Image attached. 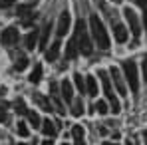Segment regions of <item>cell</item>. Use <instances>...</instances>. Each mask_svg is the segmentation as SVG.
<instances>
[{
    "mask_svg": "<svg viewBox=\"0 0 147 145\" xmlns=\"http://www.w3.org/2000/svg\"><path fill=\"white\" fill-rule=\"evenodd\" d=\"M26 115H28V119H30V123L34 125V129H36V127H40V123H42V119H40V115H38L36 111H26Z\"/></svg>",
    "mask_w": 147,
    "mask_h": 145,
    "instance_id": "obj_22",
    "label": "cell"
},
{
    "mask_svg": "<svg viewBox=\"0 0 147 145\" xmlns=\"http://www.w3.org/2000/svg\"><path fill=\"white\" fill-rule=\"evenodd\" d=\"M98 76H99V80H101V88H103L105 96H111V94H113V88H111V80H109L107 72H105V70H99Z\"/></svg>",
    "mask_w": 147,
    "mask_h": 145,
    "instance_id": "obj_10",
    "label": "cell"
},
{
    "mask_svg": "<svg viewBox=\"0 0 147 145\" xmlns=\"http://www.w3.org/2000/svg\"><path fill=\"white\" fill-rule=\"evenodd\" d=\"M74 82H76V88L84 94V92H86V80L82 78V74H76V76H74Z\"/></svg>",
    "mask_w": 147,
    "mask_h": 145,
    "instance_id": "obj_25",
    "label": "cell"
},
{
    "mask_svg": "<svg viewBox=\"0 0 147 145\" xmlns=\"http://www.w3.org/2000/svg\"><path fill=\"white\" fill-rule=\"evenodd\" d=\"M30 2H34V0H30Z\"/></svg>",
    "mask_w": 147,
    "mask_h": 145,
    "instance_id": "obj_42",
    "label": "cell"
},
{
    "mask_svg": "<svg viewBox=\"0 0 147 145\" xmlns=\"http://www.w3.org/2000/svg\"><path fill=\"white\" fill-rule=\"evenodd\" d=\"M36 44H38V30H32V32L26 34V48L34 50V48H36Z\"/></svg>",
    "mask_w": 147,
    "mask_h": 145,
    "instance_id": "obj_17",
    "label": "cell"
},
{
    "mask_svg": "<svg viewBox=\"0 0 147 145\" xmlns=\"http://www.w3.org/2000/svg\"><path fill=\"white\" fill-rule=\"evenodd\" d=\"M96 109H98L99 113H107V103L105 101H98L96 103Z\"/></svg>",
    "mask_w": 147,
    "mask_h": 145,
    "instance_id": "obj_28",
    "label": "cell"
},
{
    "mask_svg": "<svg viewBox=\"0 0 147 145\" xmlns=\"http://www.w3.org/2000/svg\"><path fill=\"white\" fill-rule=\"evenodd\" d=\"M78 56V42H76V36L70 38V42H68V46H66V58L68 60H72Z\"/></svg>",
    "mask_w": 147,
    "mask_h": 145,
    "instance_id": "obj_15",
    "label": "cell"
},
{
    "mask_svg": "<svg viewBox=\"0 0 147 145\" xmlns=\"http://www.w3.org/2000/svg\"><path fill=\"white\" fill-rule=\"evenodd\" d=\"M0 42H2L4 46H12V44H16V42H18V28L10 26V28H6V30H2V34H0Z\"/></svg>",
    "mask_w": 147,
    "mask_h": 145,
    "instance_id": "obj_5",
    "label": "cell"
},
{
    "mask_svg": "<svg viewBox=\"0 0 147 145\" xmlns=\"http://www.w3.org/2000/svg\"><path fill=\"white\" fill-rule=\"evenodd\" d=\"M40 80H42V66L36 64V66H34V72L30 74V82H32V84H40Z\"/></svg>",
    "mask_w": 147,
    "mask_h": 145,
    "instance_id": "obj_20",
    "label": "cell"
},
{
    "mask_svg": "<svg viewBox=\"0 0 147 145\" xmlns=\"http://www.w3.org/2000/svg\"><path fill=\"white\" fill-rule=\"evenodd\" d=\"M90 30H92V38H94L98 50H103V52L109 50V36H107V32H105V28L101 24V20H99L96 14L90 16Z\"/></svg>",
    "mask_w": 147,
    "mask_h": 145,
    "instance_id": "obj_1",
    "label": "cell"
},
{
    "mask_svg": "<svg viewBox=\"0 0 147 145\" xmlns=\"http://www.w3.org/2000/svg\"><path fill=\"white\" fill-rule=\"evenodd\" d=\"M121 66H123L125 80L129 82V90L131 92H137L139 90V78H137V66H135V62L133 60H125Z\"/></svg>",
    "mask_w": 147,
    "mask_h": 145,
    "instance_id": "obj_3",
    "label": "cell"
},
{
    "mask_svg": "<svg viewBox=\"0 0 147 145\" xmlns=\"http://www.w3.org/2000/svg\"><path fill=\"white\" fill-rule=\"evenodd\" d=\"M18 145H28V143H18Z\"/></svg>",
    "mask_w": 147,
    "mask_h": 145,
    "instance_id": "obj_40",
    "label": "cell"
},
{
    "mask_svg": "<svg viewBox=\"0 0 147 145\" xmlns=\"http://www.w3.org/2000/svg\"><path fill=\"white\" fill-rule=\"evenodd\" d=\"M76 145H86V143H84V139H76Z\"/></svg>",
    "mask_w": 147,
    "mask_h": 145,
    "instance_id": "obj_36",
    "label": "cell"
},
{
    "mask_svg": "<svg viewBox=\"0 0 147 145\" xmlns=\"http://www.w3.org/2000/svg\"><path fill=\"white\" fill-rule=\"evenodd\" d=\"M48 36H50V24H44L42 32H40V48H46V44H48Z\"/></svg>",
    "mask_w": 147,
    "mask_h": 145,
    "instance_id": "obj_21",
    "label": "cell"
},
{
    "mask_svg": "<svg viewBox=\"0 0 147 145\" xmlns=\"http://www.w3.org/2000/svg\"><path fill=\"white\" fill-rule=\"evenodd\" d=\"M0 121H6V111H4V107H0Z\"/></svg>",
    "mask_w": 147,
    "mask_h": 145,
    "instance_id": "obj_32",
    "label": "cell"
},
{
    "mask_svg": "<svg viewBox=\"0 0 147 145\" xmlns=\"http://www.w3.org/2000/svg\"><path fill=\"white\" fill-rule=\"evenodd\" d=\"M82 113H84V103H82V97L72 99V115H74V117H80Z\"/></svg>",
    "mask_w": 147,
    "mask_h": 145,
    "instance_id": "obj_18",
    "label": "cell"
},
{
    "mask_svg": "<svg viewBox=\"0 0 147 145\" xmlns=\"http://www.w3.org/2000/svg\"><path fill=\"white\" fill-rule=\"evenodd\" d=\"M141 72H143V78H145V84H147V56L143 58V62H141Z\"/></svg>",
    "mask_w": 147,
    "mask_h": 145,
    "instance_id": "obj_30",
    "label": "cell"
},
{
    "mask_svg": "<svg viewBox=\"0 0 147 145\" xmlns=\"http://www.w3.org/2000/svg\"><path fill=\"white\" fill-rule=\"evenodd\" d=\"M68 28H70V14L68 12H62L60 14V20H58V30H56V36L62 38L68 34Z\"/></svg>",
    "mask_w": 147,
    "mask_h": 145,
    "instance_id": "obj_6",
    "label": "cell"
},
{
    "mask_svg": "<svg viewBox=\"0 0 147 145\" xmlns=\"http://www.w3.org/2000/svg\"><path fill=\"white\" fill-rule=\"evenodd\" d=\"M145 139H147V129H145Z\"/></svg>",
    "mask_w": 147,
    "mask_h": 145,
    "instance_id": "obj_39",
    "label": "cell"
},
{
    "mask_svg": "<svg viewBox=\"0 0 147 145\" xmlns=\"http://www.w3.org/2000/svg\"><path fill=\"white\" fill-rule=\"evenodd\" d=\"M107 99H109V107H111V111L113 113H119V109H121V105H119V101H117V97L113 96H107Z\"/></svg>",
    "mask_w": 147,
    "mask_h": 145,
    "instance_id": "obj_24",
    "label": "cell"
},
{
    "mask_svg": "<svg viewBox=\"0 0 147 145\" xmlns=\"http://www.w3.org/2000/svg\"><path fill=\"white\" fill-rule=\"evenodd\" d=\"M111 2H113V4H119V2H121V0H111Z\"/></svg>",
    "mask_w": 147,
    "mask_h": 145,
    "instance_id": "obj_37",
    "label": "cell"
},
{
    "mask_svg": "<svg viewBox=\"0 0 147 145\" xmlns=\"http://www.w3.org/2000/svg\"><path fill=\"white\" fill-rule=\"evenodd\" d=\"M16 131H18V135H20V137H28V133H30V131H28V125H26L24 121H20V123H18Z\"/></svg>",
    "mask_w": 147,
    "mask_h": 145,
    "instance_id": "obj_26",
    "label": "cell"
},
{
    "mask_svg": "<svg viewBox=\"0 0 147 145\" xmlns=\"http://www.w3.org/2000/svg\"><path fill=\"white\" fill-rule=\"evenodd\" d=\"M58 54H60V38H58V40L50 46V50L46 52V60H48V62H54V60L58 58Z\"/></svg>",
    "mask_w": 147,
    "mask_h": 145,
    "instance_id": "obj_16",
    "label": "cell"
},
{
    "mask_svg": "<svg viewBox=\"0 0 147 145\" xmlns=\"http://www.w3.org/2000/svg\"><path fill=\"white\" fill-rule=\"evenodd\" d=\"M40 125H42V131H44V135H46V137H50V139H52V137H56L58 129H56V125H54L50 119H44Z\"/></svg>",
    "mask_w": 147,
    "mask_h": 145,
    "instance_id": "obj_13",
    "label": "cell"
},
{
    "mask_svg": "<svg viewBox=\"0 0 147 145\" xmlns=\"http://www.w3.org/2000/svg\"><path fill=\"white\" fill-rule=\"evenodd\" d=\"M103 145H115V143H109V141H105V143H103Z\"/></svg>",
    "mask_w": 147,
    "mask_h": 145,
    "instance_id": "obj_38",
    "label": "cell"
},
{
    "mask_svg": "<svg viewBox=\"0 0 147 145\" xmlns=\"http://www.w3.org/2000/svg\"><path fill=\"white\" fill-rule=\"evenodd\" d=\"M143 24H145V30H147V8H145V14H143Z\"/></svg>",
    "mask_w": 147,
    "mask_h": 145,
    "instance_id": "obj_34",
    "label": "cell"
},
{
    "mask_svg": "<svg viewBox=\"0 0 147 145\" xmlns=\"http://www.w3.org/2000/svg\"><path fill=\"white\" fill-rule=\"evenodd\" d=\"M113 36H115V42L123 44V42H127V36H129V32H127V28H125V26L115 24V26H113Z\"/></svg>",
    "mask_w": 147,
    "mask_h": 145,
    "instance_id": "obj_11",
    "label": "cell"
},
{
    "mask_svg": "<svg viewBox=\"0 0 147 145\" xmlns=\"http://www.w3.org/2000/svg\"><path fill=\"white\" fill-rule=\"evenodd\" d=\"M26 68H28V58H26V56H20V58L16 60V66H14V70H16V72H24Z\"/></svg>",
    "mask_w": 147,
    "mask_h": 145,
    "instance_id": "obj_23",
    "label": "cell"
},
{
    "mask_svg": "<svg viewBox=\"0 0 147 145\" xmlns=\"http://www.w3.org/2000/svg\"><path fill=\"white\" fill-rule=\"evenodd\" d=\"M34 101H36V103H38L42 109H46V111H50V109H52L50 101H48V99H46L44 96H42V94H34Z\"/></svg>",
    "mask_w": 147,
    "mask_h": 145,
    "instance_id": "obj_19",
    "label": "cell"
},
{
    "mask_svg": "<svg viewBox=\"0 0 147 145\" xmlns=\"http://www.w3.org/2000/svg\"><path fill=\"white\" fill-rule=\"evenodd\" d=\"M76 42H78V52H82L84 56H92L94 52V44H92V38L86 30V24L80 20L76 26Z\"/></svg>",
    "mask_w": 147,
    "mask_h": 145,
    "instance_id": "obj_2",
    "label": "cell"
},
{
    "mask_svg": "<svg viewBox=\"0 0 147 145\" xmlns=\"http://www.w3.org/2000/svg\"><path fill=\"white\" fill-rule=\"evenodd\" d=\"M50 92H52V101H54V105H56V109L60 111V113H64L66 111V107H64V101H62V96L58 94V84H50Z\"/></svg>",
    "mask_w": 147,
    "mask_h": 145,
    "instance_id": "obj_7",
    "label": "cell"
},
{
    "mask_svg": "<svg viewBox=\"0 0 147 145\" xmlns=\"http://www.w3.org/2000/svg\"><path fill=\"white\" fill-rule=\"evenodd\" d=\"M72 135H74V139H84V127L82 125H74Z\"/></svg>",
    "mask_w": 147,
    "mask_h": 145,
    "instance_id": "obj_27",
    "label": "cell"
},
{
    "mask_svg": "<svg viewBox=\"0 0 147 145\" xmlns=\"http://www.w3.org/2000/svg\"><path fill=\"white\" fill-rule=\"evenodd\" d=\"M64 145H68V143H64Z\"/></svg>",
    "mask_w": 147,
    "mask_h": 145,
    "instance_id": "obj_43",
    "label": "cell"
},
{
    "mask_svg": "<svg viewBox=\"0 0 147 145\" xmlns=\"http://www.w3.org/2000/svg\"><path fill=\"white\" fill-rule=\"evenodd\" d=\"M42 145H54V141L52 139H46V141H42Z\"/></svg>",
    "mask_w": 147,
    "mask_h": 145,
    "instance_id": "obj_35",
    "label": "cell"
},
{
    "mask_svg": "<svg viewBox=\"0 0 147 145\" xmlns=\"http://www.w3.org/2000/svg\"><path fill=\"white\" fill-rule=\"evenodd\" d=\"M16 111H18V113H26V107H24V101H22V99L16 101Z\"/></svg>",
    "mask_w": 147,
    "mask_h": 145,
    "instance_id": "obj_29",
    "label": "cell"
},
{
    "mask_svg": "<svg viewBox=\"0 0 147 145\" xmlns=\"http://www.w3.org/2000/svg\"><path fill=\"white\" fill-rule=\"evenodd\" d=\"M32 12H34V2L18 4V8H16V14H18V16H22V18H28Z\"/></svg>",
    "mask_w": 147,
    "mask_h": 145,
    "instance_id": "obj_14",
    "label": "cell"
},
{
    "mask_svg": "<svg viewBox=\"0 0 147 145\" xmlns=\"http://www.w3.org/2000/svg\"><path fill=\"white\" fill-rule=\"evenodd\" d=\"M111 80H113L117 92H119L121 96H125V94H127V88H125V82H123V78H121V74H119L117 68H111Z\"/></svg>",
    "mask_w": 147,
    "mask_h": 145,
    "instance_id": "obj_8",
    "label": "cell"
},
{
    "mask_svg": "<svg viewBox=\"0 0 147 145\" xmlns=\"http://www.w3.org/2000/svg\"><path fill=\"white\" fill-rule=\"evenodd\" d=\"M0 96H2V92H0Z\"/></svg>",
    "mask_w": 147,
    "mask_h": 145,
    "instance_id": "obj_41",
    "label": "cell"
},
{
    "mask_svg": "<svg viewBox=\"0 0 147 145\" xmlns=\"http://www.w3.org/2000/svg\"><path fill=\"white\" fill-rule=\"evenodd\" d=\"M60 90H62V99H66V103H72V99H74V86H72V82L64 80L62 86H60Z\"/></svg>",
    "mask_w": 147,
    "mask_h": 145,
    "instance_id": "obj_9",
    "label": "cell"
},
{
    "mask_svg": "<svg viewBox=\"0 0 147 145\" xmlns=\"http://www.w3.org/2000/svg\"><path fill=\"white\" fill-rule=\"evenodd\" d=\"M84 80H86V92L92 97H96L98 96V82H96V78L94 76H86Z\"/></svg>",
    "mask_w": 147,
    "mask_h": 145,
    "instance_id": "obj_12",
    "label": "cell"
},
{
    "mask_svg": "<svg viewBox=\"0 0 147 145\" xmlns=\"http://www.w3.org/2000/svg\"><path fill=\"white\" fill-rule=\"evenodd\" d=\"M123 16H125V18H127V22H129L131 34L137 38V36L141 34V24H139V18H137V14H135L131 8H125V10H123Z\"/></svg>",
    "mask_w": 147,
    "mask_h": 145,
    "instance_id": "obj_4",
    "label": "cell"
},
{
    "mask_svg": "<svg viewBox=\"0 0 147 145\" xmlns=\"http://www.w3.org/2000/svg\"><path fill=\"white\" fill-rule=\"evenodd\" d=\"M16 0H0V8H10Z\"/></svg>",
    "mask_w": 147,
    "mask_h": 145,
    "instance_id": "obj_31",
    "label": "cell"
},
{
    "mask_svg": "<svg viewBox=\"0 0 147 145\" xmlns=\"http://www.w3.org/2000/svg\"><path fill=\"white\" fill-rule=\"evenodd\" d=\"M135 4H137V6H141V8H145V6H147V0H135Z\"/></svg>",
    "mask_w": 147,
    "mask_h": 145,
    "instance_id": "obj_33",
    "label": "cell"
}]
</instances>
